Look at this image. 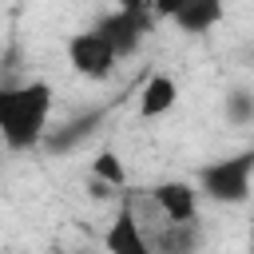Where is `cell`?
Masks as SVG:
<instances>
[{
  "mask_svg": "<svg viewBox=\"0 0 254 254\" xmlns=\"http://www.w3.org/2000/svg\"><path fill=\"white\" fill-rule=\"evenodd\" d=\"M52 119V83L32 79L16 87H0V139L12 151H28L40 143Z\"/></svg>",
  "mask_w": 254,
  "mask_h": 254,
  "instance_id": "6da1fadb",
  "label": "cell"
},
{
  "mask_svg": "<svg viewBox=\"0 0 254 254\" xmlns=\"http://www.w3.org/2000/svg\"><path fill=\"white\" fill-rule=\"evenodd\" d=\"M250 175H254V155L242 151V155H234V159L206 163V167L198 171L194 190L206 194V198H214V202H230V206H238V202L250 198Z\"/></svg>",
  "mask_w": 254,
  "mask_h": 254,
  "instance_id": "7a4b0ae2",
  "label": "cell"
},
{
  "mask_svg": "<svg viewBox=\"0 0 254 254\" xmlns=\"http://www.w3.org/2000/svg\"><path fill=\"white\" fill-rule=\"evenodd\" d=\"M91 32H95V36L115 52V60H119V56L139 52L143 36L151 32V20H147V12H143V8H115V12H107Z\"/></svg>",
  "mask_w": 254,
  "mask_h": 254,
  "instance_id": "3957f363",
  "label": "cell"
},
{
  "mask_svg": "<svg viewBox=\"0 0 254 254\" xmlns=\"http://www.w3.org/2000/svg\"><path fill=\"white\" fill-rule=\"evenodd\" d=\"M67 64H71L75 75L103 83V79H111V71H115L119 60H115V52H111L91 28H83V32H71V36H67Z\"/></svg>",
  "mask_w": 254,
  "mask_h": 254,
  "instance_id": "277c9868",
  "label": "cell"
},
{
  "mask_svg": "<svg viewBox=\"0 0 254 254\" xmlns=\"http://www.w3.org/2000/svg\"><path fill=\"white\" fill-rule=\"evenodd\" d=\"M147 202H151V210H155L163 222H171V226H190V222H198V190H194V183H187V179H167V183L151 187Z\"/></svg>",
  "mask_w": 254,
  "mask_h": 254,
  "instance_id": "5b68a950",
  "label": "cell"
},
{
  "mask_svg": "<svg viewBox=\"0 0 254 254\" xmlns=\"http://www.w3.org/2000/svg\"><path fill=\"white\" fill-rule=\"evenodd\" d=\"M103 250H107V254H151V246H147V238H143V226H139V218H135V210H131V198L119 202L111 226L103 230Z\"/></svg>",
  "mask_w": 254,
  "mask_h": 254,
  "instance_id": "8992f818",
  "label": "cell"
},
{
  "mask_svg": "<svg viewBox=\"0 0 254 254\" xmlns=\"http://www.w3.org/2000/svg\"><path fill=\"white\" fill-rule=\"evenodd\" d=\"M175 99H179L175 79L171 75H151L143 83V91H139V115L143 119H159V115H167L175 107Z\"/></svg>",
  "mask_w": 254,
  "mask_h": 254,
  "instance_id": "52a82bcc",
  "label": "cell"
},
{
  "mask_svg": "<svg viewBox=\"0 0 254 254\" xmlns=\"http://www.w3.org/2000/svg\"><path fill=\"white\" fill-rule=\"evenodd\" d=\"M171 20L183 32H206L214 20H222V4H214V0H190V4L171 8Z\"/></svg>",
  "mask_w": 254,
  "mask_h": 254,
  "instance_id": "ba28073f",
  "label": "cell"
},
{
  "mask_svg": "<svg viewBox=\"0 0 254 254\" xmlns=\"http://www.w3.org/2000/svg\"><path fill=\"white\" fill-rule=\"evenodd\" d=\"M123 183H127V171H123L119 155L103 151V155L91 163V194H111V190H119Z\"/></svg>",
  "mask_w": 254,
  "mask_h": 254,
  "instance_id": "9c48e42d",
  "label": "cell"
},
{
  "mask_svg": "<svg viewBox=\"0 0 254 254\" xmlns=\"http://www.w3.org/2000/svg\"><path fill=\"white\" fill-rule=\"evenodd\" d=\"M226 111H230V119H234V123H250V115H254V103H250V95H246V91H234Z\"/></svg>",
  "mask_w": 254,
  "mask_h": 254,
  "instance_id": "30bf717a",
  "label": "cell"
}]
</instances>
